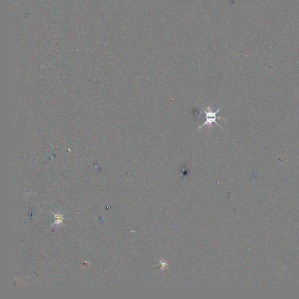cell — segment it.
I'll list each match as a JSON object with an SVG mask.
<instances>
[{"mask_svg":"<svg viewBox=\"0 0 299 299\" xmlns=\"http://www.w3.org/2000/svg\"><path fill=\"white\" fill-rule=\"evenodd\" d=\"M221 108L222 107H220L219 109L217 111H216V112H213L212 109L208 107H207V111H206L205 110L203 109V111L206 114V122L204 123V124H203L201 126L199 127L198 132L199 130L200 129H202V127H203L206 125H207L209 127V128L211 129L213 123H215L217 126H220L218 123L216 122V120L217 119H221L220 117H217V114L219 112Z\"/></svg>","mask_w":299,"mask_h":299,"instance_id":"6da1fadb","label":"cell"},{"mask_svg":"<svg viewBox=\"0 0 299 299\" xmlns=\"http://www.w3.org/2000/svg\"><path fill=\"white\" fill-rule=\"evenodd\" d=\"M56 216V221L57 222V223H60L61 222V221L63 220V215H60V214H57V215H55Z\"/></svg>","mask_w":299,"mask_h":299,"instance_id":"7a4b0ae2","label":"cell"}]
</instances>
